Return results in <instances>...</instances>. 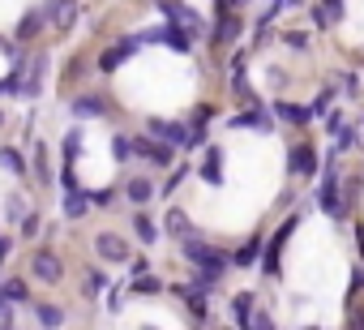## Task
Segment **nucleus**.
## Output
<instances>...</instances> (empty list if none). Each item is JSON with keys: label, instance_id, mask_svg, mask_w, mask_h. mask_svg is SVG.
I'll use <instances>...</instances> for the list:
<instances>
[{"label": "nucleus", "instance_id": "f257e3e1", "mask_svg": "<svg viewBox=\"0 0 364 330\" xmlns=\"http://www.w3.org/2000/svg\"><path fill=\"white\" fill-rule=\"evenodd\" d=\"M300 228V215H287L283 219V228L274 232V236H266L262 240V257H257V266H262V279H283V249H287V236Z\"/></svg>", "mask_w": 364, "mask_h": 330}, {"label": "nucleus", "instance_id": "f03ea898", "mask_svg": "<svg viewBox=\"0 0 364 330\" xmlns=\"http://www.w3.org/2000/svg\"><path fill=\"white\" fill-rule=\"evenodd\" d=\"M180 253H185L193 266H206V270H219V275H228V266H232V253H223L219 245L202 240L198 232H189L185 240H180Z\"/></svg>", "mask_w": 364, "mask_h": 330}, {"label": "nucleus", "instance_id": "7ed1b4c3", "mask_svg": "<svg viewBox=\"0 0 364 330\" xmlns=\"http://www.w3.org/2000/svg\"><path fill=\"white\" fill-rule=\"evenodd\" d=\"M228 90H232V99H240V107H249V103L262 99L253 90V82H249V52L245 48L232 52V60H228Z\"/></svg>", "mask_w": 364, "mask_h": 330}, {"label": "nucleus", "instance_id": "20e7f679", "mask_svg": "<svg viewBox=\"0 0 364 330\" xmlns=\"http://www.w3.org/2000/svg\"><path fill=\"white\" fill-rule=\"evenodd\" d=\"M317 168H321L317 146H313L309 137L291 142V150H287V176H291V181H313V176H317Z\"/></svg>", "mask_w": 364, "mask_h": 330}, {"label": "nucleus", "instance_id": "39448f33", "mask_svg": "<svg viewBox=\"0 0 364 330\" xmlns=\"http://www.w3.org/2000/svg\"><path fill=\"white\" fill-rule=\"evenodd\" d=\"M133 154H137L141 163H150V168H171L176 146H167V142H159V137H150V133H137V137H133Z\"/></svg>", "mask_w": 364, "mask_h": 330}, {"label": "nucleus", "instance_id": "423d86ee", "mask_svg": "<svg viewBox=\"0 0 364 330\" xmlns=\"http://www.w3.org/2000/svg\"><path fill=\"white\" fill-rule=\"evenodd\" d=\"M228 129H262V133H270L274 129V112H270V103H249L245 112H236V116H228Z\"/></svg>", "mask_w": 364, "mask_h": 330}, {"label": "nucleus", "instance_id": "0eeeda50", "mask_svg": "<svg viewBox=\"0 0 364 330\" xmlns=\"http://www.w3.org/2000/svg\"><path fill=\"white\" fill-rule=\"evenodd\" d=\"M159 5V14L167 18V22H180V26H189L193 35H206V22H202V14L198 9H189L185 0H154Z\"/></svg>", "mask_w": 364, "mask_h": 330}, {"label": "nucleus", "instance_id": "6e6552de", "mask_svg": "<svg viewBox=\"0 0 364 330\" xmlns=\"http://www.w3.org/2000/svg\"><path fill=\"white\" fill-rule=\"evenodd\" d=\"M146 133H150V137H159V142H167V146H176V150H185V142H189V124H185V120H163V116H150V120H146Z\"/></svg>", "mask_w": 364, "mask_h": 330}, {"label": "nucleus", "instance_id": "1a4fd4ad", "mask_svg": "<svg viewBox=\"0 0 364 330\" xmlns=\"http://www.w3.org/2000/svg\"><path fill=\"white\" fill-rule=\"evenodd\" d=\"M240 35H245V18L240 14H215V31H210L215 48H236Z\"/></svg>", "mask_w": 364, "mask_h": 330}, {"label": "nucleus", "instance_id": "9d476101", "mask_svg": "<svg viewBox=\"0 0 364 330\" xmlns=\"http://www.w3.org/2000/svg\"><path fill=\"white\" fill-rule=\"evenodd\" d=\"M270 112H274V120H283V124H291V129H309V124H313L309 103H296V99H287V95H279V99L270 103Z\"/></svg>", "mask_w": 364, "mask_h": 330}, {"label": "nucleus", "instance_id": "9b49d317", "mask_svg": "<svg viewBox=\"0 0 364 330\" xmlns=\"http://www.w3.org/2000/svg\"><path fill=\"white\" fill-rule=\"evenodd\" d=\"M95 253H99L103 262H112V266H124V262L133 257V249H129V240H124L120 232H99V236H95Z\"/></svg>", "mask_w": 364, "mask_h": 330}, {"label": "nucleus", "instance_id": "f8f14e48", "mask_svg": "<svg viewBox=\"0 0 364 330\" xmlns=\"http://www.w3.org/2000/svg\"><path fill=\"white\" fill-rule=\"evenodd\" d=\"M31 275H35L39 283H60V279H65V262H60L52 249H35V257H31Z\"/></svg>", "mask_w": 364, "mask_h": 330}, {"label": "nucleus", "instance_id": "ddd939ff", "mask_svg": "<svg viewBox=\"0 0 364 330\" xmlns=\"http://www.w3.org/2000/svg\"><path fill=\"white\" fill-rule=\"evenodd\" d=\"M137 48H141V39H137V35H124L120 43H112V48L99 56V73H116V69H120V65H124Z\"/></svg>", "mask_w": 364, "mask_h": 330}, {"label": "nucleus", "instance_id": "4468645a", "mask_svg": "<svg viewBox=\"0 0 364 330\" xmlns=\"http://www.w3.org/2000/svg\"><path fill=\"white\" fill-rule=\"evenodd\" d=\"M171 292L185 296V309H189V317H193L198 326H215V317H210V296H206V292H189L185 283H176Z\"/></svg>", "mask_w": 364, "mask_h": 330}, {"label": "nucleus", "instance_id": "2eb2a0df", "mask_svg": "<svg viewBox=\"0 0 364 330\" xmlns=\"http://www.w3.org/2000/svg\"><path fill=\"white\" fill-rule=\"evenodd\" d=\"M43 18H48L60 35H69L73 22H77V0H48V5H43Z\"/></svg>", "mask_w": 364, "mask_h": 330}, {"label": "nucleus", "instance_id": "dca6fc26", "mask_svg": "<svg viewBox=\"0 0 364 330\" xmlns=\"http://www.w3.org/2000/svg\"><path fill=\"white\" fill-rule=\"evenodd\" d=\"M202 163H198V176L206 185H223V146H202Z\"/></svg>", "mask_w": 364, "mask_h": 330}, {"label": "nucleus", "instance_id": "f3484780", "mask_svg": "<svg viewBox=\"0 0 364 330\" xmlns=\"http://www.w3.org/2000/svg\"><path fill=\"white\" fill-rule=\"evenodd\" d=\"M159 232H167L171 240H185V236H189V232H198V228H193V219L185 215V206H167V215H163V228H159Z\"/></svg>", "mask_w": 364, "mask_h": 330}, {"label": "nucleus", "instance_id": "a211bd4d", "mask_svg": "<svg viewBox=\"0 0 364 330\" xmlns=\"http://www.w3.org/2000/svg\"><path fill=\"white\" fill-rule=\"evenodd\" d=\"M69 112H73L77 120H99V116H107V99H103V95H77V99L69 103Z\"/></svg>", "mask_w": 364, "mask_h": 330}, {"label": "nucleus", "instance_id": "6ab92c4d", "mask_svg": "<svg viewBox=\"0 0 364 330\" xmlns=\"http://www.w3.org/2000/svg\"><path fill=\"white\" fill-rule=\"evenodd\" d=\"M124 198H129L133 206H150V202H154V181L141 176V172L129 176V181H124Z\"/></svg>", "mask_w": 364, "mask_h": 330}, {"label": "nucleus", "instance_id": "aec40b11", "mask_svg": "<svg viewBox=\"0 0 364 330\" xmlns=\"http://www.w3.org/2000/svg\"><path fill=\"white\" fill-rule=\"evenodd\" d=\"M185 287H189V292H206V296H210V292H219V287H223V275H219V270H206V266H193V275H189V283H185Z\"/></svg>", "mask_w": 364, "mask_h": 330}, {"label": "nucleus", "instance_id": "412c9836", "mask_svg": "<svg viewBox=\"0 0 364 330\" xmlns=\"http://www.w3.org/2000/svg\"><path fill=\"white\" fill-rule=\"evenodd\" d=\"M43 26H48V18H43V9H31V14H26V18L18 22V31H14V39H18V43H26V39H35V35H39Z\"/></svg>", "mask_w": 364, "mask_h": 330}, {"label": "nucleus", "instance_id": "4be33fe9", "mask_svg": "<svg viewBox=\"0 0 364 330\" xmlns=\"http://www.w3.org/2000/svg\"><path fill=\"white\" fill-rule=\"evenodd\" d=\"M90 211V189H65V219H82Z\"/></svg>", "mask_w": 364, "mask_h": 330}, {"label": "nucleus", "instance_id": "5701e85b", "mask_svg": "<svg viewBox=\"0 0 364 330\" xmlns=\"http://www.w3.org/2000/svg\"><path fill=\"white\" fill-rule=\"evenodd\" d=\"M0 168H5V172H14V176H26V172H31V163H26V154H22V150H14V146H0Z\"/></svg>", "mask_w": 364, "mask_h": 330}, {"label": "nucleus", "instance_id": "b1692460", "mask_svg": "<svg viewBox=\"0 0 364 330\" xmlns=\"http://www.w3.org/2000/svg\"><path fill=\"white\" fill-rule=\"evenodd\" d=\"M133 236H137L141 245H159V223H154L146 211H137V215H133Z\"/></svg>", "mask_w": 364, "mask_h": 330}, {"label": "nucleus", "instance_id": "393cba45", "mask_svg": "<svg viewBox=\"0 0 364 330\" xmlns=\"http://www.w3.org/2000/svg\"><path fill=\"white\" fill-rule=\"evenodd\" d=\"M262 240H266V236H249V240L232 253V266H257V257H262Z\"/></svg>", "mask_w": 364, "mask_h": 330}, {"label": "nucleus", "instance_id": "a878e982", "mask_svg": "<svg viewBox=\"0 0 364 330\" xmlns=\"http://www.w3.org/2000/svg\"><path fill=\"white\" fill-rule=\"evenodd\" d=\"M253 304H257V296H253V292H236V296H232V326H249Z\"/></svg>", "mask_w": 364, "mask_h": 330}, {"label": "nucleus", "instance_id": "bb28decb", "mask_svg": "<svg viewBox=\"0 0 364 330\" xmlns=\"http://www.w3.org/2000/svg\"><path fill=\"white\" fill-rule=\"evenodd\" d=\"M330 137H334V150H338V154H347V150H355V146H360V133H355V124H351V120H343Z\"/></svg>", "mask_w": 364, "mask_h": 330}, {"label": "nucleus", "instance_id": "cd10ccee", "mask_svg": "<svg viewBox=\"0 0 364 330\" xmlns=\"http://www.w3.org/2000/svg\"><path fill=\"white\" fill-rule=\"evenodd\" d=\"M107 283H112V279H107L99 266H90V270H86V279H82V296H86V300H95L99 292H107Z\"/></svg>", "mask_w": 364, "mask_h": 330}, {"label": "nucleus", "instance_id": "c85d7f7f", "mask_svg": "<svg viewBox=\"0 0 364 330\" xmlns=\"http://www.w3.org/2000/svg\"><path fill=\"white\" fill-rule=\"evenodd\" d=\"M334 103H338V90H334V86H326V90H317V99L309 103V112H313V120H321V116H326V112H330Z\"/></svg>", "mask_w": 364, "mask_h": 330}, {"label": "nucleus", "instance_id": "c756f323", "mask_svg": "<svg viewBox=\"0 0 364 330\" xmlns=\"http://www.w3.org/2000/svg\"><path fill=\"white\" fill-rule=\"evenodd\" d=\"M137 296H159L163 292V279H154L150 270H141V275H133V283H129Z\"/></svg>", "mask_w": 364, "mask_h": 330}, {"label": "nucleus", "instance_id": "7c9ffc66", "mask_svg": "<svg viewBox=\"0 0 364 330\" xmlns=\"http://www.w3.org/2000/svg\"><path fill=\"white\" fill-rule=\"evenodd\" d=\"M31 172L43 189H52V172H48V146H35V163H31Z\"/></svg>", "mask_w": 364, "mask_h": 330}, {"label": "nucleus", "instance_id": "2f4dec72", "mask_svg": "<svg viewBox=\"0 0 364 330\" xmlns=\"http://www.w3.org/2000/svg\"><path fill=\"white\" fill-rule=\"evenodd\" d=\"M266 82H270V90H279V95L291 90V73H287L283 65H266Z\"/></svg>", "mask_w": 364, "mask_h": 330}, {"label": "nucleus", "instance_id": "473e14b6", "mask_svg": "<svg viewBox=\"0 0 364 330\" xmlns=\"http://www.w3.org/2000/svg\"><path fill=\"white\" fill-rule=\"evenodd\" d=\"M35 321L39 326H65V309L60 304H35Z\"/></svg>", "mask_w": 364, "mask_h": 330}, {"label": "nucleus", "instance_id": "72a5a7b5", "mask_svg": "<svg viewBox=\"0 0 364 330\" xmlns=\"http://www.w3.org/2000/svg\"><path fill=\"white\" fill-rule=\"evenodd\" d=\"M334 90H347V99H360V73L355 69H343L338 82H334Z\"/></svg>", "mask_w": 364, "mask_h": 330}, {"label": "nucleus", "instance_id": "f704fd0d", "mask_svg": "<svg viewBox=\"0 0 364 330\" xmlns=\"http://www.w3.org/2000/svg\"><path fill=\"white\" fill-rule=\"evenodd\" d=\"M189 172H193V168H189V163H176V168H171V176L163 181V193L171 198V193H176L180 185H185V176H189Z\"/></svg>", "mask_w": 364, "mask_h": 330}, {"label": "nucleus", "instance_id": "c9c22d12", "mask_svg": "<svg viewBox=\"0 0 364 330\" xmlns=\"http://www.w3.org/2000/svg\"><path fill=\"white\" fill-rule=\"evenodd\" d=\"M9 296V304H26V296H31V287H26V279H9L5 287H0Z\"/></svg>", "mask_w": 364, "mask_h": 330}, {"label": "nucleus", "instance_id": "e433bc0d", "mask_svg": "<svg viewBox=\"0 0 364 330\" xmlns=\"http://www.w3.org/2000/svg\"><path fill=\"white\" fill-rule=\"evenodd\" d=\"M283 43H287L291 52H309V48H313V35H309V31H283Z\"/></svg>", "mask_w": 364, "mask_h": 330}, {"label": "nucleus", "instance_id": "4c0bfd02", "mask_svg": "<svg viewBox=\"0 0 364 330\" xmlns=\"http://www.w3.org/2000/svg\"><path fill=\"white\" fill-rule=\"evenodd\" d=\"M77 154H82V129H69L65 133V163H77Z\"/></svg>", "mask_w": 364, "mask_h": 330}, {"label": "nucleus", "instance_id": "58836bf2", "mask_svg": "<svg viewBox=\"0 0 364 330\" xmlns=\"http://www.w3.org/2000/svg\"><path fill=\"white\" fill-rule=\"evenodd\" d=\"M112 154H116L120 163H129V159H133V137H129V133H116V137H112Z\"/></svg>", "mask_w": 364, "mask_h": 330}, {"label": "nucleus", "instance_id": "ea45409f", "mask_svg": "<svg viewBox=\"0 0 364 330\" xmlns=\"http://www.w3.org/2000/svg\"><path fill=\"white\" fill-rule=\"evenodd\" d=\"M304 9H309V22H313L317 31H330V26H334V22H330V14H326V9L317 5V0H309V5H304Z\"/></svg>", "mask_w": 364, "mask_h": 330}, {"label": "nucleus", "instance_id": "a19ab883", "mask_svg": "<svg viewBox=\"0 0 364 330\" xmlns=\"http://www.w3.org/2000/svg\"><path fill=\"white\" fill-rule=\"evenodd\" d=\"M249 326H253V330H274V313L253 304V313H249Z\"/></svg>", "mask_w": 364, "mask_h": 330}, {"label": "nucleus", "instance_id": "79ce46f5", "mask_svg": "<svg viewBox=\"0 0 364 330\" xmlns=\"http://www.w3.org/2000/svg\"><path fill=\"white\" fill-rule=\"evenodd\" d=\"M26 206H31L26 198H9V202H5V219H9V223H18V219H26Z\"/></svg>", "mask_w": 364, "mask_h": 330}, {"label": "nucleus", "instance_id": "37998d69", "mask_svg": "<svg viewBox=\"0 0 364 330\" xmlns=\"http://www.w3.org/2000/svg\"><path fill=\"white\" fill-rule=\"evenodd\" d=\"M317 5L330 14V22H343L347 18V0H317Z\"/></svg>", "mask_w": 364, "mask_h": 330}, {"label": "nucleus", "instance_id": "c03bdc74", "mask_svg": "<svg viewBox=\"0 0 364 330\" xmlns=\"http://www.w3.org/2000/svg\"><path fill=\"white\" fill-rule=\"evenodd\" d=\"M360 292H364V262H355V266H351V287H347V300H355Z\"/></svg>", "mask_w": 364, "mask_h": 330}, {"label": "nucleus", "instance_id": "a18cd8bd", "mask_svg": "<svg viewBox=\"0 0 364 330\" xmlns=\"http://www.w3.org/2000/svg\"><path fill=\"white\" fill-rule=\"evenodd\" d=\"M253 0H215V14H245Z\"/></svg>", "mask_w": 364, "mask_h": 330}, {"label": "nucleus", "instance_id": "49530a36", "mask_svg": "<svg viewBox=\"0 0 364 330\" xmlns=\"http://www.w3.org/2000/svg\"><path fill=\"white\" fill-rule=\"evenodd\" d=\"M112 202H116V189H99V193H90V206H99V211H116Z\"/></svg>", "mask_w": 364, "mask_h": 330}, {"label": "nucleus", "instance_id": "de8ad7c7", "mask_svg": "<svg viewBox=\"0 0 364 330\" xmlns=\"http://www.w3.org/2000/svg\"><path fill=\"white\" fill-rule=\"evenodd\" d=\"M60 185H65V189H77V172H73V163H65V172H60Z\"/></svg>", "mask_w": 364, "mask_h": 330}, {"label": "nucleus", "instance_id": "09e8293b", "mask_svg": "<svg viewBox=\"0 0 364 330\" xmlns=\"http://www.w3.org/2000/svg\"><path fill=\"white\" fill-rule=\"evenodd\" d=\"M0 326H14V313H9V296L0 292Z\"/></svg>", "mask_w": 364, "mask_h": 330}, {"label": "nucleus", "instance_id": "8fccbe9b", "mask_svg": "<svg viewBox=\"0 0 364 330\" xmlns=\"http://www.w3.org/2000/svg\"><path fill=\"white\" fill-rule=\"evenodd\" d=\"M35 232H39V215H26L22 219V236H35Z\"/></svg>", "mask_w": 364, "mask_h": 330}, {"label": "nucleus", "instance_id": "3c124183", "mask_svg": "<svg viewBox=\"0 0 364 330\" xmlns=\"http://www.w3.org/2000/svg\"><path fill=\"white\" fill-rule=\"evenodd\" d=\"M355 249H360V262H364V219H355Z\"/></svg>", "mask_w": 364, "mask_h": 330}, {"label": "nucleus", "instance_id": "603ef678", "mask_svg": "<svg viewBox=\"0 0 364 330\" xmlns=\"http://www.w3.org/2000/svg\"><path fill=\"white\" fill-rule=\"evenodd\" d=\"M107 287H112V283H107ZM107 309H112V313L120 309V287H112V292H107Z\"/></svg>", "mask_w": 364, "mask_h": 330}, {"label": "nucleus", "instance_id": "864d4df0", "mask_svg": "<svg viewBox=\"0 0 364 330\" xmlns=\"http://www.w3.org/2000/svg\"><path fill=\"white\" fill-rule=\"evenodd\" d=\"M9 249H14V240H9V236H0V262L9 257Z\"/></svg>", "mask_w": 364, "mask_h": 330}, {"label": "nucleus", "instance_id": "5fc2aeb1", "mask_svg": "<svg viewBox=\"0 0 364 330\" xmlns=\"http://www.w3.org/2000/svg\"><path fill=\"white\" fill-rule=\"evenodd\" d=\"M355 133H360V146H364V116L355 120Z\"/></svg>", "mask_w": 364, "mask_h": 330}, {"label": "nucleus", "instance_id": "6e6d98bb", "mask_svg": "<svg viewBox=\"0 0 364 330\" xmlns=\"http://www.w3.org/2000/svg\"><path fill=\"white\" fill-rule=\"evenodd\" d=\"M309 5V0H287V9H304Z\"/></svg>", "mask_w": 364, "mask_h": 330}, {"label": "nucleus", "instance_id": "4d7b16f0", "mask_svg": "<svg viewBox=\"0 0 364 330\" xmlns=\"http://www.w3.org/2000/svg\"><path fill=\"white\" fill-rule=\"evenodd\" d=\"M0 124H5V112H0Z\"/></svg>", "mask_w": 364, "mask_h": 330}]
</instances>
